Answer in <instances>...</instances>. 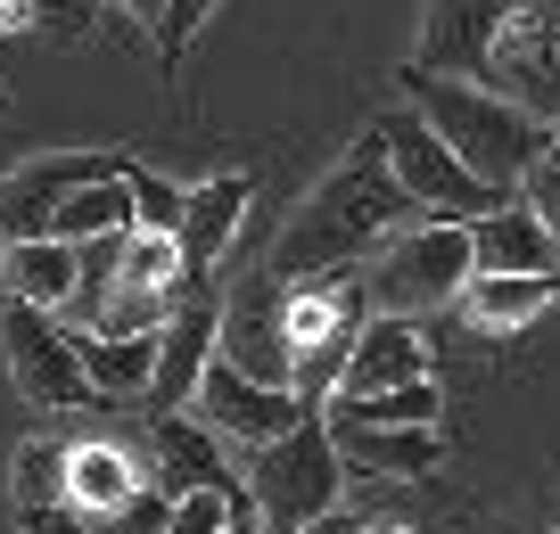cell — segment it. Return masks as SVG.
<instances>
[{
    "instance_id": "1",
    "label": "cell",
    "mask_w": 560,
    "mask_h": 534,
    "mask_svg": "<svg viewBox=\"0 0 560 534\" xmlns=\"http://www.w3.org/2000/svg\"><path fill=\"white\" fill-rule=\"evenodd\" d=\"M404 214H412V198L396 190L380 132H363V140H354V149L314 181V190L298 198V214H289V230L272 239V263H264V272H272L280 288L322 280V272H363V256L404 223Z\"/></svg>"
},
{
    "instance_id": "2",
    "label": "cell",
    "mask_w": 560,
    "mask_h": 534,
    "mask_svg": "<svg viewBox=\"0 0 560 534\" xmlns=\"http://www.w3.org/2000/svg\"><path fill=\"white\" fill-rule=\"evenodd\" d=\"M404 99H412L420 116H429V132H438L478 181H494V190H520V173L536 165L544 132H552V123H536L527 107H511L503 91L462 83V74H429V67H404Z\"/></svg>"
},
{
    "instance_id": "3",
    "label": "cell",
    "mask_w": 560,
    "mask_h": 534,
    "mask_svg": "<svg viewBox=\"0 0 560 534\" xmlns=\"http://www.w3.org/2000/svg\"><path fill=\"white\" fill-rule=\"evenodd\" d=\"M240 485H247V510H256L272 534H298L305 518L338 510V494H347V461H338V444H330V419L305 412L298 428L247 444Z\"/></svg>"
},
{
    "instance_id": "4",
    "label": "cell",
    "mask_w": 560,
    "mask_h": 534,
    "mask_svg": "<svg viewBox=\"0 0 560 534\" xmlns=\"http://www.w3.org/2000/svg\"><path fill=\"white\" fill-rule=\"evenodd\" d=\"M462 280H470V223H429V214H420L412 230H387L363 256L371 312H404V321L445 312L462 296Z\"/></svg>"
},
{
    "instance_id": "5",
    "label": "cell",
    "mask_w": 560,
    "mask_h": 534,
    "mask_svg": "<svg viewBox=\"0 0 560 534\" xmlns=\"http://www.w3.org/2000/svg\"><path fill=\"white\" fill-rule=\"evenodd\" d=\"M371 132H380V149H387L396 190L412 198V214H429V223H478L487 206H503V198H511V190H494V181H478V173L462 165L438 132H429V116H420L412 99L387 107Z\"/></svg>"
},
{
    "instance_id": "6",
    "label": "cell",
    "mask_w": 560,
    "mask_h": 534,
    "mask_svg": "<svg viewBox=\"0 0 560 534\" xmlns=\"http://www.w3.org/2000/svg\"><path fill=\"white\" fill-rule=\"evenodd\" d=\"M363 312H371L363 272H322V280H298V288H289V387H298L305 403H322L338 387Z\"/></svg>"
},
{
    "instance_id": "7",
    "label": "cell",
    "mask_w": 560,
    "mask_h": 534,
    "mask_svg": "<svg viewBox=\"0 0 560 534\" xmlns=\"http://www.w3.org/2000/svg\"><path fill=\"white\" fill-rule=\"evenodd\" d=\"M0 363H9V379H18L25 403H42V412H107L100 387L83 379V354H74V329L58 321V312L42 305H0Z\"/></svg>"
},
{
    "instance_id": "8",
    "label": "cell",
    "mask_w": 560,
    "mask_h": 534,
    "mask_svg": "<svg viewBox=\"0 0 560 534\" xmlns=\"http://www.w3.org/2000/svg\"><path fill=\"white\" fill-rule=\"evenodd\" d=\"M478 83L503 91L511 107H527L536 123H560V9L520 0V9H511V25L494 34L487 74H478Z\"/></svg>"
},
{
    "instance_id": "9",
    "label": "cell",
    "mask_w": 560,
    "mask_h": 534,
    "mask_svg": "<svg viewBox=\"0 0 560 534\" xmlns=\"http://www.w3.org/2000/svg\"><path fill=\"white\" fill-rule=\"evenodd\" d=\"M214 363H231L240 379L289 387V288L272 272H256L247 288L223 296V321H214Z\"/></svg>"
},
{
    "instance_id": "10",
    "label": "cell",
    "mask_w": 560,
    "mask_h": 534,
    "mask_svg": "<svg viewBox=\"0 0 560 534\" xmlns=\"http://www.w3.org/2000/svg\"><path fill=\"white\" fill-rule=\"evenodd\" d=\"M214 321H223V296L214 280H182L174 312L158 321V370H149V412H190V387L198 370L214 363Z\"/></svg>"
},
{
    "instance_id": "11",
    "label": "cell",
    "mask_w": 560,
    "mask_h": 534,
    "mask_svg": "<svg viewBox=\"0 0 560 534\" xmlns=\"http://www.w3.org/2000/svg\"><path fill=\"white\" fill-rule=\"evenodd\" d=\"M190 412L207 419L214 436H231V444H264V436L298 428L305 412H322V403H305L298 387H264V379H240L231 363H207L190 387Z\"/></svg>"
},
{
    "instance_id": "12",
    "label": "cell",
    "mask_w": 560,
    "mask_h": 534,
    "mask_svg": "<svg viewBox=\"0 0 560 534\" xmlns=\"http://www.w3.org/2000/svg\"><path fill=\"white\" fill-rule=\"evenodd\" d=\"M511 9H520V0H429L412 67H429V74H462V83H478V74H487V50H494V34L511 25Z\"/></svg>"
},
{
    "instance_id": "13",
    "label": "cell",
    "mask_w": 560,
    "mask_h": 534,
    "mask_svg": "<svg viewBox=\"0 0 560 534\" xmlns=\"http://www.w3.org/2000/svg\"><path fill=\"white\" fill-rule=\"evenodd\" d=\"M100 173H124V156L116 149H74V156H34V165H18L0 181V239H34L58 198L100 181Z\"/></svg>"
},
{
    "instance_id": "14",
    "label": "cell",
    "mask_w": 560,
    "mask_h": 534,
    "mask_svg": "<svg viewBox=\"0 0 560 534\" xmlns=\"http://www.w3.org/2000/svg\"><path fill=\"white\" fill-rule=\"evenodd\" d=\"M247 198H256V181H247V173H214V181L182 190V223H174L182 280H214L223 247L240 239V223H247Z\"/></svg>"
},
{
    "instance_id": "15",
    "label": "cell",
    "mask_w": 560,
    "mask_h": 534,
    "mask_svg": "<svg viewBox=\"0 0 560 534\" xmlns=\"http://www.w3.org/2000/svg\"><path fill=\"white\" fill-rule=\"evenodd\" d=\"M404 379H429V345H420V329L404 321V312H363V329H354L347 370H338L330 395H380V387H404ZM330 395H322V403H330Z\"/></svg>"
},
{
    "instance_id": "16",
    "label": "cell",
    "mask_w": 560,
    "mask_h": 534,
    "mask_svg": "<svg viewBox=\"0 0 560 534\" xmlns=\"http://www.w3.org/2000/svg\"><path fill=\"white\" fill-rule=\"evenodd\" d=\"M140 477H158L165 494H190V485H223V494H240V501H247V485L231 477L223 452H214V428H207V419H190V412H158Z\"/></svg>"
},
{
    "instance_id": "17",
    "label": "cell",
    "mask_w": 560,
    "mask_h": 534,
    "mask_svg": "<svg viewBox=\"0 0 560 534\" xmlns=\"http://www.w3.org/2000/svg\"><path fill=\"white\" fill-rule=\"evenodd\" d=\"M330 444H338V461L363 468V477H429V468L445 461L438 428H380V419H330Z\"/></svg>"
},
{
    "instance_id": "18",
    "label": "cell",
    "mask_w": 560,
    "mask_h": 534,
    "mask_svg": "<svg viewBox=\"0 0 560 534\" xmlns=\"http://www.w3.org/2000/svg\"><path fill=\"white\" fill-rule=\"evenodd\" d=\"M470 272H560V247L527 198H503L470 223Z\"/></svg>"
},
{
    "instance_id": "19",
    "label": "cell",
    "mask_w": 560,
    "mask_h": 534,
    "mask_svg": "<svg viewBox=\"0 0 560 534\" xmlns=\"http://www.w3.org/2000/svg\"><path fill=\"white\" fill-rule=\"evenodd\" d=\"M454 305L470 312V329L511 337V329H536L544 312L560 305V272H470Z\"/></svg>"
},
{
    "instance_id": "20",
    "label": "cell",
    "mask_w": 560,
    "mask_h": 534,
    "mask_svg": "<svg viewBox=\"0 0 560 534\" xmlns=\"http://www.w3.org/2000/svg\"><path fill=\"white\" fill-rule=\"evenodd\" d=\"M0 280H9L18 305H42V312L67 321L74 280H83V256H74V239H50V230H34V239H0Z\"/></svg>"
},
{
    "instance_id": "21",
    "label": "cell",
    "mask_w": 560,
    "mask_h": 534,
    "mask_svg": "<svg viewBox=\"0 0 560 534\" xmlns=\"http://www.w3.org/2000/svg\"><path fill=\"white\" fill-rule=\"evenodd\" d=\"M74 354H83V379L100 387V403L116 412V403H140V395H149V370H158V329H124V337H107V329H74Z\"/></svg>"
},
{
    "instance_id": "22",
    "label": "cell",
    "mask_w": 560,
    "mask_h": 534,
    "mask_svg": "<svg viewBox=\"0 0 560 534\" xmlns=\"http://www.w3.org/2000/svg\"><path fill=\"white\" fill-rule=\"evenodd\" d=\"M140 485V461L107 436H67V501L74 510H116Z\"/></svg>"
},
{
    "instance_id": "23",
    "label": "cell",
    "mask_w": 560,
    "mask_h": 534,
    "mask_svg": "<svg viewBox=\"0 0 560 534\" xmlns=\"http://www.w3.org/2000/svg\"><path fill=\"white\" fill-rule=\"evenodd\" d=\"M124 165H132V156H124ZM50 239H107V230H132V190H124V173H100V181H83V190H67L50 206Z\"/></svg>"
},
{
    "instance_id": "24",
    "label": "cell",
    "mask_w": 560,
    "mask_h": 534,
    "mask_svg": "<svg viewBox=\"0 0 560 534\" xmlns=\"http://www.w3.org/2000/svg\"><path fill=\"white\" fill-rule=\"evenodd\" d=\"M322 412L330 419H380V428H438L445 395H438V379H404V387H380V395H330Z\"/></svg>"
},
{
    "instance_id": "25",
    "label": "cell",
    "mask_w": 560,
    "mask_h": 534,
    "mask_svg": "<svg viewBox=\"0 0 560 534\" xmlns=\"http://www.w3.org/2000/svg\"><path fill=\"white\" fill-rule=\"evenodd\" d=\"M9 501L34 510V501H67V436H25L18 468H9Z\"/></svg>"
},
{
    "instance_id": "26",
    "label": "cell",
    "mask_w": 560,
    "mask_h": 534,
    "mask_svg": "<svg viewBox=\"0 0 560 534\" xmlns=\"http://www.w3.org/2000/svg\"><path fill=\"white\" fill-rule=\"evenodd\" d=\"M124 190H132V223L140 230H174L182 223V190L149 165H124Z\"/></svg>"
},
{
    "instance_id": "27",
    "label": "cell",
    "mask_w": 560,
    "mask_h": 534,
    "mask_svg": "<svg viewBox=\"0 0 560 534\" xmlns=\"http://www.w3.org/2000/svg\"><path fill=\"white\" fill-rule=\"evenodd\" d=\"M520 198L544 214V230H552V247H560V123L544 132V149H536V165L520 173Z\"/></svg>"
},
{
    "instance_id": "28",
    "label": "cell",
    "mask_w": 560,
    "mask_h": 534,
    "mask_svg": "<svg viewBox=\"0 0 560 534\" xmlns=\"http://www.w3.org/2000/svg\"><path fill=\"white\" fill-rule=\"evenodd\" d=\"M240 510L247 501L223 494V485H190V494H174V534H223Z\"/></svg>"
},
{
    "instance_id": "29",
    "label": "cell",
    "mask_w": 560,
    "mask_h": 534,
    "mask_svg": "<svg viewBox=\"0 0 560 534\" xmlns=\"http://www.w3.org/2000/svg\"><path fill=\"white\" fill-rule=\"evenodd\" d=\"M207 17H214V0H165V9H158V25H149V34H158V58H165V67L190 50V34H198Z\"/></svg>"
},
{
    "instance_id": "30",
    "label": "cell",
    "mask_w": 560,
    "mask_h": 534,
    "mask_svg": "<svg viewBox=\"0 0 560 534\" xmlns=\"http://www.w3.org/2000/svg\"><path fill=\"white\" fill-rule=\"evenodd\" d=\"M25 534H91V518L74 510V501H34V510H18Z\"/></svg>"
},
{
    "instance_id": "31",
    "label": "cell",
    "mask_w": 560,
    "mask_h": 534,
    "mask_svg": "<svg viewBox=\"0 0 560 534\" xmlns=\"http://www.w3.org/2000/svg\"><path fill=\"white\" fill-rule=\"evenodd\" d=\"M298 534H404L396 518H347V510H322V518H305Z\"/></svg>"
},
{
    "instance_id": "32",
    "label": "cell",
    "mask_w": 560,
    "mask_h": 534,
    "mask_svg": "<svg viewBox=\"0 0 560 534\" xmlns=\"http://www.w3.org/2000/svg\"><path fill=\"white\" fill-rule=\"evenodd\" d=\"M34 9H42V25H58V34H83L100 0H34Z\"/></svg>"
},
{
    "instance_id": "33",
    "label": "cell",
    "mask_w": 560,
    "mask_h": 534,
    "mask_svg": "<svg viewBox=\"0 0 560 534\" xmlns=\"http://www.w3.org/2000/svg\"><path fill=\"white\" fill-rule=\"evenodd\" d=\"M107 9H124L132 25H158V9H165V0H107Z\"/></svg>"
},
{
    "instance_id": "34",
    "label": "cell",
    "mask_w": 560,
    "mask_h": 534,
    "mask_svg": "<svg viewBox=\"0 0 560 534\" xmlns=\"http://www.w3.org/2000/svg\"><path fill=\"white\" fill-rule=\"evenodd\" d=\"M231 534H272V526H264L256 510H240V518H231Z\"/></svg>"
},
{
    "instance_id": "35",
    "label": "cell",
    "mask_w": 560,
    "mask_h": 534,
    "mask_svg": "<svg viewBox=\"0 0 560 534\" xmlns=\"http://www.w3.org/2000/svg\"><path fill=\"white\" fill-rule=\"evenodd\" d=\"M0 107H9V91H0Z\"/></svg>"
},
{
    "instance_id": "36",
    "label": "cell",
    "mask_w": 560,
    "mask_h": 534,
    "mask_svg": "<svg viewBox=\"0 0 560 534\" xmlns=\"http://www.w3.org/2000/svg\"><path fill=\"white\" fill-rule=\"evenodd\" d=\"M223 534H231V526H223Z\"/></svg>"
}]
</instances>
